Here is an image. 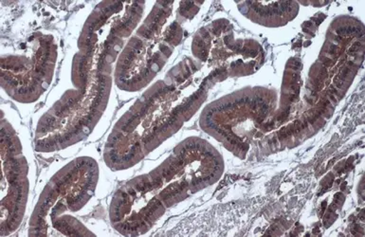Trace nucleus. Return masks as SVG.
I'll list each match as a JSON object with an SVG mask.
<instances>
[{"instance_id":"3","label":"nucleus","mask_w":365,"mask_h":237,"mask_svg":"<svg viewBox=\"0 0 365 237\" xmlns=\"http://www.w3.org/2000/svg\"><path fill=\"white\" fill-rule=\"evenodd\" d=\"M209 149L200 138H190L156 168L123 182L109 202L112 229L123 236H145L169 208L211 184L220 171L215 155L186 173Z\"/></svg>"},{"instance_id":"4","label":"nucleus","mask_w":365,"mask_h":237,"mask_svg":"<svg viewBox=\"0 0 365 237\" xmlns=\"http://www.w3.org/2000/svg\"><path fill=\"white\" fill-rule=\"evenodd\" d=\"M174 2H156L125 43L115 69L118 91L135 94L145 91L180 44L184 31L171 20Z\"/></svg>"},{"instance_id":"9","label":"nucleus","mask_w":365,"mask_h":237,"mask_svg":"<svg viewBox=\"0 0 365 237\" xmlns=\"http://www.w3.org/2000/svg\"><path fill=\"white\" fill-rule=\"evenodd\" d=\"M327 97H329V102H332L333 104H337L338 99L337 96H335V95L329 94V92H327Z\"/></svg>"},{"instance_id":"6","label":"nucleus","mask_w":365,"mask_h":237,"mask_svg":"<svg viewBox=\"0 0 365 237\" xmlns=\"http://www.w3.org/2000/svg\"><path fill=\"white\" fill-rule=\"evenodd\" d=\"M1 236L14 235L30 210L36 169L27 130L11 106L1 108Z\"/></svg>"},{"instance_id":"7","label":"nucleus","mask_w":365,"mask_h":237,"mask_svg":"<svg viewBox=\"0 0 365 237\" xmlns=\"http://www.w3.org/2000/svg\"><path fill=\"white\" fill-rule=\"evenodd\" d=\"M59 56L58 39L46 31H34L13 50L3 51V94L19 105L38 102L53 86Z\"/></svg>"},{"instance_id":"5","label":"nucleus","mask_w":365,"mask_h":237,"mask_svg":"<svg viewBox=\"0 0 365 237\" xmlns=\"http://www.w3.org/2000/svg\"><path fill=\"white\" fill-rule=\"evenodd\" d=\"M100 179L101 166L93 155L76 156L57 167L34 202L28 236H46L57 219L80 216L96 198Z\"/></svg>"},{"instance_id":"8","label":"nucleus","mask_w":365,"mask_h":237,"mask_svg":"<svg viewBox=\"0 0 365 237\" xmlns=\"http://www.w3.org/2000/svg\"><path fill=\"white\" fill-rule=\"evenodd\" d=\"M320 61L324 66H331L333 65V63H334V61H333L331 59H329V57L327 56H321Z\"/></svg>"},{"instance_id":"2","label":"nucleus","mask_w":365,"mask_h":237,"mask_svg":"<svg viewBox=\"0 0 365 237\" xmlns=\"http://www.w3.org/2000/svg\"><path fill=\"white\" fill-rule=\"evenodd\" d=\"M197 64L186 59L123 111L106 138L103 161L112 172L134 168L163 141L183 126L203 102L209 86L182 97L184 89L198 79Z\"/></svg>"},{"instance_id":"10","label":"nucleus","mask_w":365,"mask_h":237,"mask_svg":"<svg viewBox=\"0 0 365 237\" xmlns=\"http://www.w3.org/2000/svg\"><path fill=\"white\" fill-rule=\"evenodd\" d=\"M334 84L338 89H341L344 86V81L341 80L340 78H336V79H334Z\"/></svg>"},{"instance_id":"1","label":"nucleus","mask_w":365,"mask_h":237,"mask_svg":"<svg viewBox=\"0 0 365 237\" xmlns=\"http://www.w3.org/2000/svg\"><path fill=\"white\" fill-rule=\"evenodd\" d=\"M145 8V1L106 0L88 11L68 51L60 82L37 118L34 151L53 154L78 146L108 120L117 61Z\"/></svg>"}]
</instances>
